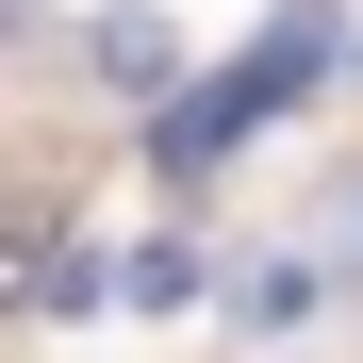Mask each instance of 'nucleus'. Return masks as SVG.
Segmentation results:
<instances>
[{
    "mask_svg": "<svg viewBox=\"0 0 363 363\" xmlns=\"http://www.w3.org/2000/svg\"><path fill=\"white\" fill-rule=\"evenodd\" d=\"M314 50H330V0H281V17H264V50H248V67H231V83H199V99H182V165H215L231 133H264V99H297V83H314Z\"/></svg>",
    "mask_w": 363,
    "mask_h": 363,
    "instance_id": "obj_1",
    "label": "nucleus"
}]
</instances>
